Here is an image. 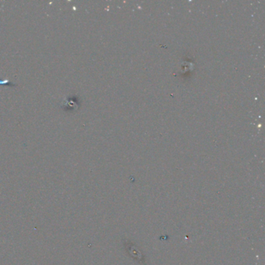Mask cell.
<instances>
[{
	"label": "cell",
	"mask_w": 265,
	"mask_h": 265,
	"mask_svg": "<svg viewBox=\"0 0 265 265\" xmlns=\"http://www.w3.org/2000/svg\"><path fill=\"white\" fill-rule=\"evenodd\" d=\"M0 84L7 85V86H17V85L7 80H0Z\"/></svg>",
	"instance_id": "1"
}]
</instances>
